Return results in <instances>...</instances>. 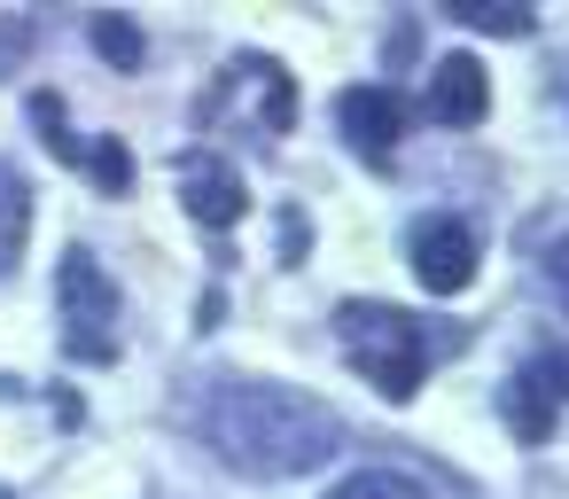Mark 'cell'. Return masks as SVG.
<instances>
[{
	"mask_svg": "<svg viewBox=\"0 0 569 499\" xmlns=\"http://www.w3.org/2000/svg\"><path fill=\"white\" fill-rule=\"evenodd\" d=\"M336 336H343L351 367H359L390 406H406V398L421 390V375H429V328H421L413 312L343 297V305H336Z\"/></svg>",
	"mask_w": 569,
	"mask_h": 499,
	"instance_id": "2",
	"label": "cell"
},
{
	"mask_svg": "<svg viewBox=\"0 0 569 499\" xmlns=\"http://www.w3.org/2000/svg\"><path fill=\"white\" fill-rule=\"evenodd\" d=\"M0 499H9V491H0Z\"/></svg>",
	"mask_w": 569,
	"mask_h": 499,
	"instance_id": "17",
	"label": "cell"
},
{
	"mask_svg": "<svg viewBox=\"0 0 569 499\" xmlns=\"http://www.w3.org/2000/svg\"><path fill=\"white\" fill-rule=\"evenodd\" d=\"M445 17H452V24H468V32H499V40L538 32V17L522 9V0H445Z\"/></svg>",
	"mask_w": 569,
	"mask_h": 499,
	"instance_id": "10",
	"label": "cell"
},
{
	"mask_svg": "<svg viewBox=\"0 0 569 499\" xmlns=\"http://www.w3.org/2000/svg\"><path fill=\"white\" fill-rule=\"evenodd\" d=\"M79 164L94 172V188H102V196H126V188H133V149H126V141H94Z\"/></svg>",
	"mask_w": 569,
	"mask_h": 499,
	"instance_id": "12",
	"label": "cell"
},
{
	"mask_svg": "<svg viewBox=\"0 0 569 499\" xmlns=\"http://www.w3.org/2000/svg\"><path fill=\"white\" fill-rule=\"evenodd\" d=\"M336 126H343V141H351L367 164H390L398 141H406V126H413V102L390 94V87H343V94H336Z\"/></svg>",
	"mask_w": 569,
	"mask_h": 499,
	"instance_id": "4",
	"label": "cell"
},
{
	"mask_svg": "<svg viewBox=\"0 0 569 499\" xmlns=\"http://www.w3.org/2000/svg\"><path fill=\"white\" fill-rule=\"evenodd\" d=\"M94 48H102L118 71H133V63H141V32H133L126 17H94Z\"/></svg>",
	"mask_w": 569,
	"mask_h": 499,
	"instance_id": "13",
	"label": "cell"
},
{
	"mask_svg": "<svg viewBox=\"0 0 569 499\" xmlns=\"http://www.w3.org/2000/svg\"><path fill=\"white\" fill-rule=\"evenodd\" d=\"M406 250H413V281H421L429 297H460V289L476 281V258H483L460 219H421Z\"/></svg>",
	"mask_w": 569,
	"mask_h": 499,
	"instance_id": "5",
	"label": "cell"
},
{
	"mask_svg": "<svg viewBox=\"0 0 569 499\" xmlns=\"http://www.w3.org/2000/svg\"><path fill=\"white\" fill-rule=\"evenodd\" d=\"M530 375L553 390V406H569V343H553V351H538L530 359Z\"/></svg>",
	"mask_w": 569,
	"mask_h": 499,
	"instance_id": "14",
	"label": "cell"
},
{
	"mask_svg": "<svg viewBox=\"0 0 569 499\" xmlns=\"http://www.w3.org/2000/svg\"><path fill=\"white\" fill-rule=\"evenodd\" d=\"M180 203H188V219H196V227L227 234V227L250 211V188H242V172H234L227 157L196 149V157H180Z\"/></svg>",
	"mask_w": 569,
	"mask_h": 499,
	"instance_id": "6",
	"label": "cell"
},
{
	"mask_svg": "<svg viewBox=\"0 0 569 499\" xmlns=\"http://www.w3.org/2000/svg\"><path fill=\"white\" fill-rule=\"evenodd\" d=\"M499 413H507L515 445H546V437H553V421H561L553 390H546L530 367H515V375H507V390H499Z\"/></svg>",
	"mask_w": 569,
	"mask_h": 499,
	"instance_id": "8",
	"label": "cell"
},
{
	"mask_svg": "<svg viewBox=\"0 0 569 499\" xmlns=\"http://www.w3.org/2000/svg\"><path fill=\"white\" fill-rule=\"evenodd\" d=\"M24 234H32V188H24V172H17V164H0V273L17 266Z\"/></svg>",
	"mask_w": 569,
	"mask_h": 499,
	"instance_id": "11",
	"label": "cell"
},
{
	"mask_svg": "<svg viewBox=\"0 0 569 499\" xmlns=\"http://www.w3.org/2000/svg\"><path fill=\"white\" fill-rule=\"evenodd\" d=\"M546 281H553V305L569 312V234H561V242L546 250Z\"/></svg>",
	"mask_w": 569,
	"mask_h": 499,
	"instance_id": "15",
	"label": "cell"
},
{
	"mask_svg": "<svg viewBox=\"0 0 569 499\" xmlns=\"http://www.w3.org/2000/svg\"><path fill=\"white\" fill-rule=\"evenodd\" d=\"M429 118L437 126H483L491 118V71L476 63V56H445L437 71H429Z\"/></svg>",
	"mask_w": 569,
	"mask_h": 499,
	"instance_id": "7",
	"label": "cell"
},
{
	"mask_svg": "<svg viewBox=\"0 0 569 499\" xmlns=\"http://www.w3.org/2000/svg\"><path fill=\"white\" fill-rule=\"evenodd\" d=\"M56 297H63V351L87 359V367H110L118 359V281L94 266V250L63 258Z\"/></svg>",
	"mask_w": 569,
	"mask_h": 499,
	"instance_id": "3",
	"label": "cell"
},
{
	"mask_svg": "<svg viewBox=\"0 0 569 499\" xmlns=\"http://www.w3.org/2000/svg\"><path fill=\"white\" fill-rule=\"evenodd\" d=\"M305 242H312V227L289 211V219H281V250H289V266H297V250H305Z\"/></svg>",
	"mask_w": 569,
	"mask_h": 499,
	"instance_id": "16",
	"label": "cell"
},
{
	"mask_svg": "<svg viewBox=\"0 0 569 499\" xmlns=\"http://www.w3.org/2000/svg\"><path fill=\"white\" fill-rule=\"evenodd\" d=\"M196 429H203V445L227 468L266 476V483L273 476H305V468H320L343 445V421L320 398H305L289 382H266V375H219L203 413H196Z\"/></svg>",
	"mask_w": 569,
	"mask_h": 499,
	"instance_id": "1",
	"label": "cell"
},
{
	"mask_svg": "<svg viewBox=\"0 0 569 499\" xmlns=\"http://www.w3.org/2000/svg\"><path fill=\"white\" fill-rule=\"evenodd\" d=\"M328 499H437V483H421L413 468L367 460V468H351L343 483H328Z\"/></svg>",
	"mask_w": 569,
	"mask_h": 499,
	"instance_id": "9",
	"label": "cell"
}]
</instances>
